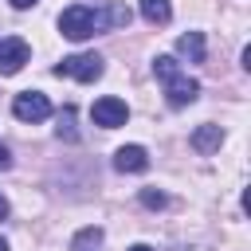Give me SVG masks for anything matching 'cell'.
Listing matches in <instances>:
<instances>
[{
  "label": "cell",
  "instance_id": "obj_5",
  "mask_svg": "<svg viewBox=\"0 0 251 251\" xmlns=\"http://www.w3.org/2000/svg\"><path fill=\"white\" fill-rule=\"evenodd\" d=\"M196 94H200V82L196 78H188V75H173V78H165V102L169 106H188V102H196Z\"/></svg>",
  "mask_w": 251,
  "mask_h": 251
},
{
  "label": "cell",
  "instance_id": "obj_18",
  "mask_svg": "<svg viewBox=\"0 0 251 251\" xmlns=\"http://www.w3.org/2000/svg\"><path fill=\"white\" fill-rule=\"evenodd\" d=\"M8 216V200H4V192H0V220Z\"/></svg>",
  "mask_w": 251,
  "mask_h": 251
},
{
  "label": "cell",
  "instance_id": "obj_8",
  "mask_svg": "<svg viewBox=\"0 0 251 251\" xmlns=\"http://www.w3.org/2000/svg\"><path fill=\"white\" fill-rule=\"evenodd\" d=\"M224 145V129L220 126H196L192 129V149L196 153H216Z\"/></svg>",
  "mask_w": 251,
  "mask_h": 251
},
{
  "label": "cell",
  "instance_id": "obj_15",
  "mask_svg": "<svg viewBox=\"0 0 251 251\" xmlns=\"http://www.w3.org/2000/svg\"><path fill=\"white\" fill-rule=\"evenodd\" d=\"M59 137H67V141L75 137V114L71 110H63V118H59Z\"/></svg>",
  "mask_w": 251,
  "mask_h": 251
},
{
  "label": "cell",
  "instance_id": "obj_14",
  "mask_svg": "<svg viewBox=\"0 0 251 251\" xmlns=\"http://www.w3.org/2000/svg\"><path fill=\"white\" fill-rule=\"evenodd\" d=\"M141 204H145V208H165V192H157V188H141Z\"/></svg>",
  "mask_w": 251,
  "mask_h": 251
},
{
  "label": "cell",
  "instance_id": "obj_4",
  "mask_svg": "<svg viewBox=\"0 0 251 251\" xmlns=\"http://www.w3.org/2000/svg\"><path fill=\"white\" fill-rule=\"evenodd\" d=\"M12 114H16L20 122H43V118L51 114V102H47V94H39V90H24V94H16Z\"/></svg>",
  "mask_w": 251,
  "mask_h": 251
},
{
  "label": "cell",
  "instance_id": "obj_19",
  "mask_svg": "<svg viewBox=\"0 0 251 251\" xmlns=\"http://www.w3.org/2000/svg\"><path fill=\"white\" fill-rule=\"evenodd\" d=\"M129 251H153V247H145V243H137V247H129Z\"/></svg>",
  "mask_w": 251,
  "mask_h": 251
},
{
  "label": "cell",
  "instance_id": "obj_1",
  "mask_svg": "<svg viewBox=\"0 0 251 251\" xmlns=\"http://www.w3.org/2000/svg\"><path fill=\"white\" fill-rule=\"evenodd\" d=\"M94 27H98V12H94V8H86V4H71V8L59 16V31H63L67 39H75V43L90 39V35H94Z\"/></svg>",
  "mask_w": 251,
  "mask_h": 251
},
{
  "label": "cell",
  "instance_id": "obj_17",
  "mask_svg": "<svg viewBox=\"0 0 251 251\" xmlns=\"http://www.w3.org/2000/svg\"><path fill=\"white\" fill-rule=\"evenodd\" d=\"M31 4H39V0H12V8H31Z\"/></svg>",
  "mask_w": 251,
  "mask_h": 251
},
{
  "label": "cell",
  "instance_id": "obj_11",
  "mask_svg": "<svg viewBox=\"0 0 251 251\" xmlns=\"http://www.w3.org/2000/svg\"><path fill=\"white\" fill-rule=\"evenodd\" d=\"M129 24V8L126 4H110L106 16H98V27H126Z\"/></svg>",
  "mask_w": 251,
  "mask_h": 251
},
{
  "label": "cell",
  "instance_id": "obj_3",
  "mask_svg": "<svg viewBox=\"0 0 251 251\" xmlns=\"http://www.w3.org/2000/svg\"><path fill=\"white\" fill-rule=\"evenodd\" d=\"M55 75H67V78H78V82H94L102 78V59L98 55H71L55 67Z\"/></svg>",
  "mask_w": 251,
  "mask_h": 251
},
{
  "label": "cell",
  "instance_id": "obj_10",
  "mask_svg": "<svg viewBox=\"0 0 251 251\" xmlns=\"http://www.w3.org/2000/svg\"><path fill=\"white\" fill-rule=\"evenodd\" d=\"M141 16L149 24H169L173 20V8H169V0H141Z\"/></svg>",
  "mask_w": 251,
  "mask_h": 251
},
{
  "label": "cell",
  "instance_id": "obj_6",
  "mask_svg": "<svg viewBox=\"0 0 251 251\" xmlns=\"http://www.w3.org/2000/svg\"><path fill=\"white\" fill-rule=\"evenodd\" d=\"M27 59H31V47L24 39H16V35L0 39V75H20Z\"/></svg>",
  "mask_w": 251,
  "mask_h": 251
},
{
  "label": "cell",
  "instance_id": "obj_9",
  "mask_svg": "<svg viewBox=\"0 0 251 251\" xmlns=\"http://www.w3.org/2000/svg\"><path fill=\"white\" fill-rule=\"evenodd\" d=\"M176 51H180L188 63H204V35H200V31L180 35V39H176Z\"/></svg>",
  "mask_w": 251,
  "mask_h": 251
},
{
  "label": "cell",
  "instance_id": "obj_7",
  "mask_svg": "<svg viewBox=\"0 0 251 251\" xmlns=\"http://www.w3.org/2000/svg\"><path fill=\"white\" fill-rule=\"evenodd\" d=\"M114 165H118V173H145L149 169V153L141 145H122L114 153Z\"/></svg>",
  "mask_w": 251,
  "mask_h": 251
},
{
  "label": "cell",
  "instance_id": "obj_20",
  "mask_svg": "<svg viewBox=\"0 0 251 251\" xmlns=\"http://www.w3.org/2000/svg\"><path fill=\"white\" fill-rule=\"evenodd\" d=\"M0 251H8V243H4V239H0Z\"/></svg>",
  "mask_w": 251,
  "mask_h": 251
},
{
  "label": "cell",
  "instance_id": "obj_16",
  "mask_svg": "<svg viewBox=\"0 0 251 251\" xmlns=\"http://www.w3.org/2000/svg\"><path fill=\"white\" fill-rule=\"evenodd\" d=\"M8 165H12V157H8V149L0 145V169H8Z\"/></svg>",
  "mask_w": 251,
  "mask_h": 251
},
{
  "label": "cell",
  "instance_id": "obj_12",
  "mask_svg": "<svg viewBox=\"0 0 251 251\" xmlns=\"http://www.w3.org/2000/svg\"><path fill=\"white\" fill-rule=\"evenodd\" d=\"M98 243H102V227H82V231L75 235L71 251H98Z\"/></svg>",
  "mask_w": 251,
  "mask_h": 251
},
{
  "label": "cell",
  "instance_id": "obj_13",
  "mask_svg": "<svg viewBox=\"0 0 251 251\" xmlns=\"http://www.w3.org/2000/svg\"><path fill=\"white\" fill-rule=\"evenodd\" d=\"M176 71H180V67H176V59H173V55H157V59H153V75H157L161 82H165V78H173Z\"/></svg>",
  "mask_w": 251,
  "mask_h": 251
},
{
  "label": "cell",
  "instance_id": "obj_2",
  "mask_svg": "<svg viewBox=\"0 0 251 251\" xmlns=\"http://www.w3.org/2000/svg\"><path fill=\"white\" fill-rule=\"evenodd\" d=\"M90 118H94V126H102V129H118V126H126L129 106H126L122 98L106 94V98H98V102L90 106Z\"/></svg>",
  "mask_w": 251,
  "mask_h": 251
}]
</instances>
